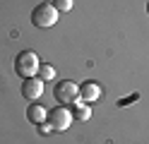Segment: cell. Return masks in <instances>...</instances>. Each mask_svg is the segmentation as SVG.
I'll list each match as a JSON object with an SVG mask.
<instances>
[{
    "mask_svg": "<svg viewBox=\"0 0 149 144\" xmlns=\"http://www.w3.org/2000/svg\"><path fill=\"white\" fill-rule=\"evenodd\" d=\"M39 55H36L34 51H22V53H17L15 58V72L22 77V79H26V77H36L39 74Z\"/></svg>",
    "mask_w": 149,
    "mask_h": 144,
    "instance_id": "6da1fadb",
    "label": "cell"
},
{
    "mask_svg": "<svg viewBox=\"0 0 149 144\" xmlns=\"http://www.w3.org/2000/svg\"><path fill=\"white\" fill-rule=\"evenodd\" d=\"M58 10L53 7V3H39L34 7V12H31V22L34 26H39V29H48L53 26L55 22H58Z\"/></svg>",
    "mask_w": 149,
    "mask_h": 144,
    "instance_id": "7a4b0ae2",
    "label": "cell"
},
{
    "mask_svg": "<svg viewBox=\"0 0 149 144\" xmlns=\"http://www.w3.org/2000/svg\"><path fill=\"white\" fill-rule=\"evenodd\" d=\"M53 96H55V101H58L60 106L74 103L79 99V84H74L72 79H60V82H55Z\"/></svg>",
    "mask_w": 149,
    "mask_h": 144,
    "instance_id": "3957f363",
    "label": "cell"
},
{
    "mask_svg": "<svg viewBox=\"0 0 149 144\" xmlns=\"http://www.w3.org/2000/svg\"><path fill=\"white\" fill-rule=\"evenodd\" d=\"M46 122H48L55 132H65V130L70 127V122H72V111L65 108V106H55V108L48 111Z\"/></svg>",
    "mask_w": 149,
    "mask_h": 144,
    "instance_id": "277c9868",
    "label": "cell"
},
{
    "mask_svg": "<svg viewBox=\"0 0 149 144\" xmlns=\"http://www.w3.org/2000/svg\"><path fill=\"white\" fill-rule=\"evenodd\" d=\"M41 94H43V79L39 74H36V77H26V79L22 82V96L26 101H31V103L39 101Z\"/></svg>",
    "mask_w": 149,
    "mask_h": 144,
    "instance_id": "5b68a950",
    "label": "cell"
},
{
    "mask_svg": "<svg viewBox=\"0 0 149 144\" xmlns=\"http://www.w3.org/2000/svg\"><path fill=\"white\" fill-rule=\"evenodd\" d=\"M101 96V86L96 82H84V84H79V99L84 101V103H91V101H96Z\"/></svg>",
    "mask_w": 149,
    "mask_h": 144,
    "instance_id": "8992f818",
    "label": "cell"
},
{
    "mask_svg": "<svg viewBox=\"0 0 149 144\" xmlns=\"http://www.w3.org/2000/svg\"><path fill=\"white\" fill-rule=\"evenodd\" d=\"M46 115H48V108H43L41 103H31L29 108H26V120H29L31 125H41V122H46Z\"/></svg>",
    "mask_w": 149,
    "mask_h": 144,
    "instance_id": "52a82bcc",
    "label": "cell"
},
{
    "mask_svg": "<svg viewBox=\"0 0 149 144\" xmlns=\"http://www.w3.org/2000/svg\"><path fill=\"white\" fill-rule=\"evenodd\" d=\"M72 118L74 120H89L91 118V111H89V106L87 103H72Z\"/></svg>",
    "mask_w": 149,
    "mask_h": 144,
    "instance_id": "ba28073f",
    "label": "cell"
},
{
    "mask_svg": "<svg viewBox=\"0 0 149 144\" xmlns=\"http://www.w3.org/2000/svg\"><path fill=\"white\" fill-rule=\"evenodd\" d=\"M39 77L46 82V79H53L55 77V70H53V65H41L39 67Z\"/></svg>",
    "mask_w": 149,
    "mask_h": 144,
    "instance_id": "9c48e42d",
    "label": "cell"
},
{
    "mask_svg": "<svg viewBox=\"0 0 149 144\" xmlns=\"http://www.w3.org/2000/svg\"><path fill=\"white\" fill-rule=\"evenodd\" d=\"M53 7L58 12H70L72 10V0H53Z\"/></svg>",
    "mask_w": 149,
    "mask_h": 144,
    "instance_id": "30bf717a",
    "label": "cell"
},
{
    "mask_svg": "<svg viewBox=\"0 0 149 144\" xmlns=\"http://www.w3.org/2000/svg\"><path fill=\"white\" fill-rule=\"evenodd\" d=\"M147 12H149V3H147Z\"/></svg>",
    "mask_w": 149,
    "mask_h": 144,
    "instance_id": "8fae6325",
    "label": "cell"
}]
</instances>
